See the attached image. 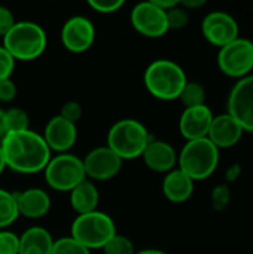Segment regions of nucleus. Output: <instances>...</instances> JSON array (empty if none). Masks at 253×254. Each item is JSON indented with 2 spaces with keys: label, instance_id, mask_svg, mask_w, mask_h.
<instances>
[{
  "label": "nucleus",
  "instance_id": "f03ea898",
  "mask_svg": "<svg viewBox=\"0 0 253 254\" xmlns=\"http://www.w3.org/2000/svg\"><path fill=\"white\" fill-rule=\"evenodd\" d=\"M186 82L185 70L173 60L167 58L152 61L143 74L145 88L154 98L161 101L179 100Z\"/></svg>",
  "mask_w": 253,
  "mask_h": 254
},
{
  "label": "nucleus",
  "instance_id": "0eeeda50",
  "mask_svg": "<svg viewBox=\"0 0 253 254\" xmlns=\"http://www.w3.org/2000/svg\"><path fill=\"white\" fill-rule=\"evenodd\" d=\"M42 173L46 185L57 192H70L86 179L82 158L70 152L52 155Z\"/></svg>",
  "mask_w": 253,
  "mask_h": 254
},
{
  "label": "nucleus",
  "instance_id": "423d86ee",
  "mask_svg": "<svg viewBox=\"0 0 253 254\" xmlns=\"http://www.w3.org/2000/svg\"><path fill=\"white\" fill-rule=\"evenodd\" d=\"M116 234L113 219L98 210L76 216L70 228V237L88 250H101Z\"/></svg>",
  "mask_w": 253,
  "mask_h": 254
},
{
  "label": "nucleus",
  "instance_id": "6ab92c4d",
  "mask_svg": "<svg viewBox=\"0 0 253 254\" xmlns=\"http://www.w3.org/2000/svg\"><path fill=\"white\" fill-rule=\"evenodd\" d=\"M194 180H191L183 171L179 168H174L173 171L167 173L163 179V193L166 199H169L173 204H182L186 202L192 193H194Z\"/></svg>",
  "mask_w": 253,
  "mask_h": 254
},
{
  "label": "nucleus",
  "instance_id": "a211bd4d",
  "mask_svg": "<svg viewBox=\"0 0 253 254\" xmlns=\"http://www.w3.org/2000/svg\"><path fill=\"white\" fill-rule=\"evenodd\" d=\"M243 132L245 131L240 127V124L228 113H224L213 116L207 138L221 150L236 146L240 141Z\"/></svg>",
  "mask_w": 253,
  "mask_h": 254
},
{
  "label": "nucleus",
  "instance_id": "ddd939ff",
  "mask_svg": "<svg viewBox=\"0 0 253 254\" xmlns=\"http://www.w3.org/2000/svg\"><path fill=\"white\" fill-rule=\"evenodd\" d=\"M201 33L204 39L219 49L239 39L240 28L234 16L224 10H213L203 18Z\"/></svg>",
  "mask_w": 253,
  "mask_h": 254
},
{
  "label": "nucleus",
  "instance_id": "aec40b11",
  "mask_svg": "<svg viewBox=\"0 0 253 254\" xmlns=\"http://www.w3.org/2000/svg\"><path fill=\"white\" fill-rule=\"evenodd\" d=\"M69 201L76 216L95 211L100 202V193L95 183L85 179L69 192Z\"/></svg>",
  "mask_w": 253,
  "mask_h": 254
},
{
  "label": "nucleus",
  "instance_id": "5701e85b",
  "mask_svg": "<svg viewBox=\"0 0 253 254\" xmlns=\"http://www.w3.org/2000/svg\"><path fill=\"white\" fill-rule=\"evenodd\" d=\"M179 100L182 101L185 109L204 106L206 104V89L201 83L188 80L179 95Z\"/></svg>",
  "mask_w": 253,
  "mask_h": 254
},
{
  "label": "nucleus",
  "instance_id": "1a4fd4ad",
  "mask_svg": "<svg viewBox=\"0 0 253 254\" xmlns=\"http://www.w3.org/2000/svg\"><path fill=\"white\" fill-rule=\"evenodd\" d=\"M131 27L148 39H160L169 31L167 16L152 0L134 4L130 12Z\"/></svg>",
  "mask_w": 253,
  "mask_h": 254
},
{
  "label": "nucleus",
  "instance_id": "ea45409f",
  "mask_svg": "<svg viewBox=\"0 0 253 254\" xmlns=\"http://www.w3.org/2000/svg\"><path fill=\"white\" fill-rule=\"evenodd\" d=\"M6 170V164H4V158H3V152H1V147H0V176L3 174V171Z\"/></svg>",
  "mask_w": 253,
  "mask_h": 254
},
{
  "label": "nucleus",
  "instance_id": "c85d7f7f",
  "mask_svg": "<svg viewBox=\"0 0 253 254\" xmlns=\"http://www.w3.org/2000/svg\"><path fill=\"white\" fill-rule=\"evenodd\" d=\"M19 237L7 229L0 231V254H18Z\"/></svg>",
  "mask_w": 253,
  "mask_h": 254
},
{
  "label": "nucleus",
  "instance_id": "dca6fc26",
  "mask_svg": "<svg viewBox=\"0 0 253 254\" xmlns=\"http://www.w3.org/2000/svg\"><path fill=\"white\" fill-rule=\"evenodd\" d=\"M13 193H15L18 214L25 219H31V220L42 219L51 210V196L46 190L40 188H28Z\"/></svg>",
  "mask_w": 253,
  "mask_h": 254
},
{
  "label": "nucleus",
  "instance_id": "4c0bfd02",
  "mask_svg": "<svg viewBox=\"0 0 253 254\" xmlns=\"http://www.w3.org/2000/svg\"><path fill=\"white\" fill-rule=\"evenodd\" d=\"M7 131H6V125H4V116H3V110L0 109V141L6 137Z\"/></svg>",
  "mask_w": 253,
  "mask_h": 254
},
{
  "label": "nucleus",
  "instance_id": "393cba45",
  "mask_svg": "<svg viewBox=\"0 0 253 254\" xmlns=\"http://www.w3.org/2000/svg\"><path fill=\"white\" fill-rule=\"evenodd\" d=\"M103 254H136V247L133 241L121 234H116L103 249Z\"/></svg>",
  "mask_w": 253,
  "mask_h": 254
},
{
  "label": "nucleus",
  "instance_id": "f8f14e48",
  "mask_svg": "<svg viewBox=\"0 0 253 254\" xmlns=\"http://www.w3.org/2000/svg\"><path fill=\"white\" fill-rule=\"evenodd\" d=\"M60 39L69 52L84 54L94 45L95 27L89 18L84 15H75L63 24Z\"/></svg>",
  "mask_w": 253,
  "mask_h": 254
},
{
  "label": "nucleus",
  "instance_id": "4be33fe9",
  "mask_svg": "<svg viewBox=\"0 0 253 254\" xmlns=\"http://www.w3.org/2000/svg\"><path fill=\"white\" fill-rule=\"evenodd\" d=\"M19 217L15 193L0 188V231L7 229Z\"/></svg>",
  "mask_w": 253,
  "mask_h": 254
},
{
  "label": "nucleus",
  "instance_id": "f257e3e1",
  "mask_svg": "<svg viewBox=\"0 0 253 254\" xmlns=\"http://www.w3.org/2000/svg\"><path fill=\"white\" fill-rule=\"evenodd\" d=\"M0 147L6 168L19 174L42 173L52 156L42 134L31 129L6 134Z\"/></svg>",
  "mask_w": 253,
  "mask_h": 254
},
{
  "label": "nucleus",
  "instance_id": "58836bf2",
  "mask_svg": "<svg viewBox=\"0 0 253 254\" xmlns=\"http://www.w3.org/2000/svg\"><path fill=\"white\" fill-rule=\"evenodd\" d=\"M136 254H167L166 252L160 250V249H145L140 252H136Z\"/></svg>",
  "mask_w": 253,
  "mask_h": 254
},
{
  "label": "nucleus",
  "instance_id": "7c9ffc66",
  "mask_svg": "<svg viewBox=\"0 0 253 254\" xmlns=\"http://www.w3.org/2000/svg\"><path fill=\"white\" fill-rule=\"evenodd\" d=\"M15 64L16 61L12 58V55L0 45V82L6 79H12Z\"/></svg>",
  "mask_w": 253,
  "mask_h": 254
},
{
  "label": "nucleus",
  "instance_id": "2f4dec72",
  "mask_svg": "<svg viewBox=\"0 0 253 254\" xmlns=\"http://www.w3.org/2000/svg\"><path fill=\"white\" fill-rule=\"evenodd\" d=\"M58 115L63 119H66V121H69V122L76 125L81 121V118H82V106L78 101H75V100L67 101V103L63 104V107H61Z\"/></svg>",
  "mask_w": 253,
  "mask_h": 254
},
{
  "label": "nucleus",
  "instance_id": "b1692460",
  "mask_svg": "<svg viewBox=\"0 0 253 254\" xmlns=\"http://www.w3.org/2000/svg\"><path fill=\"white\" fill-rule=\"evenodd\" d=\"M3 116H4V125H6V131L9 132H19V131H25L30 129V119H28V113L19 107H10L7 110H3Z\"/></svg>",
  "mask_w": 253,
  "mask_h": 254
},
{
  "label": "nucleus",
  "instance_id": "4468645a",
  "mask_svg": "<svg viewBox=\"0 0 253 254\" xmlns=\"http://www.w3.org/2000/svg\"><path fill=\"white\" fill-rule=\"evenodd\" d=\"M42 137L51 153H69L70 149L76 144L78 128L75 124L63 119L60 115H55L46 122Z\"/></svg>",
  "mask_w": 253,
  "mask_h": 254
},
{
  "label": "nucleus",
  "instance_id": "39448f33",
  "mask_svg": "<svg viewBox=\"0 0 253 254\" xmlns=\"http://www.w3.org/2000/svg\"><path fill=\"white\" fill-rule=\"evenodd\" d=\"M218 164L219 149L207 137L186 141L180 153H177V168L194 182L209 179Z\"/></svg>",
  "mask_w": 253,
  "mask_h": 254
},
{
  "label": "nucleus",
  "instance_id": "20e7f679",
  "mask_svg": "<svg viewBox=\"0 0 253 254\" xmlns=\"http://www.w3.org/2000/svg\"><path fill=\"white\" fill-rule=\"evenodd\" d=\"M1 40V46L15 61L37 60L48 45L43 27L34 21H16Z\"/></svg>",
  "mask_w": 253,
  "mask_h": 254
},
{
  "label": "nucleus",
  "instance_id": "a878e982",
  "mask_svg": "<svg viewBox=\"0 0 253 254\" xmlns=\"http://www.w3.org/2000/svg\"><path fill=\"white\" fill-rule=\"evenodd\" d=\"M51 254H91V250L84 247L81 243H78L72 237H63L54 241Z\"/></svg>",
  "mask_w": 253,
  "mask_h": 254
},
{
  "label": "nucleus",
  "instance_id": "412c9836",
  "mask_svg": "<svg viewBox=\"0 0 253 254\" xmlns=\"http://www.w3.org/2000/svg\"><path fill=\"white\" fill-rule=\"evenodd\" d=\"M51 232L42 226H31L19 235L18 254H51L54 247Z\"/></svg>",
  "mask_w": 253,
  "mask_h": 254
},
{
  "label": "nucleus",
  "instance_id": "f704fd0d",
  "mask_svg": "<svg viewBox=\"0 0 253 254\" xmlns=\"http://www.w3.org/2000/svg\"><path fill=\"white\" fill-rule=\"evenodd\" d=\"M240 174H242V167H240V164H233V165H230V167L227 168V171H225L227 183L236 182V180L240 177Z\"/></svg>",
  "mask_w": 253,
  "mask_h": 254
},
{
  "label": "nucleus",
  "instance_id": "473e14b6",
  "mask_svg": "<svg viewBox=\"0 0 253 254\" xmlns=\"http://www.w3.org/2000/svg\"><path fill=\"white\" fill-rule=\"evenodd\" d=\"M16 22L12 10L7 7V6H3L0 4V37L3 39L7 31L13 27V24Z\"/></svg>",
  "mask_w": 253,
  "mask_h": 254
},
{
  "label": "nucleus",
  "instance_id": "72a5a7b5",
  "mask_svg": "<svg viewBox=\"0 0 253 254\" xmlns=\"http://www.w3.org/2000/svg\"><path fill=\"white\" fill-rule=\"evenodd\" d=\"M16 94H18V89L12 79H6V80L0 82V103L13 101Z\"/></svg>",
  "mask_w": 253,
  "mask_h": 254
},
{
  "label": "nucleus",
  "instance_id": "c756f323",
  "mask_svg": "<svg viewBox=\"0 0 253 254\" xmlns=\"http://www.w3.org/2000/svg\"><path fill=\"white\" fill-rule=\"evenodd\" d=\"M88 6L103 15L107 13H115L124 6V0H89Z\"/></svg>",
  "mask_w": 253,
  "mask_h": 254
},
{
  "label": "nucleus",
  "instance_id": "cd10ccee",
  "mask_svg": "<svg viewBox=\"0 0 253 254\" xmlns=\"http://www.w3.org/2000/svg\"><path fill=\"white\" fill-rule=\"evenodd\" d=\"M169 30H182L189 22V12L180 6V3L166 12Z\"/></svg>",
  "mask_w": 253,
  "mask_h": 254
},
{
  "label": "nucleus",
  "instance_id": "e433bc0d",
  "mask_svg": "<svg viewBox=\"0 0 253 254\" xmlns=\"http://www.w3.org/2000/svg\"><path fill=\"white\" fill-rule=\"evenodd\" d=\"M160 9H163L164 12H167V10H170L171 7H174V6H177L179 4V0H152Z\"/></svg>",
  "mask_w": 253,
  "mask_h": 254
},
{
  "label": "nucleus",
  "instance_id": "bb28decb",
  "mask_svg": "<svg viewBox=\"0 0 253 254\" xmlns=\"http://www.w3.org/2000/svg\"><path fill=\"white\" fill-rule=\"evenodd\" d=\"M231 189L227 183L224 185H216L210 193V201H212V207L216 210V211H224L230 202H231Z\"/></svg>",
  "mask_w": 253,
  "mask_h": 254
},
{
  "label": "nucleus",
  "instance_id": "2eb2a0df",
  "mask_svg": "<svg viewBox=\"0 0 253 254\" xmlns=\"http://www.w3.org/2000/svg\"><path fill=\"white\" fill-rule=\"evenodd\" d=\"M213 116H215L213 112L206 104L185 109L179 119V131L182 137L186 141L206 138L212 125Z\"/></svg>",
  "mask_w": 253,
  "mask_h": 254
},
{
  "label": "nucleus",
  "instance_id": "6e6552de",
  "mask_svg": "<svg viewBox=\"0 0 253 254\" xmlns=\"http://www.w3.org/2000/svg\"><path fill=\"white\" fill-rule=\"evenodd\" d=\"M219 70L233 79H243L253 70V42L239 37L231 43L222 46L218 52Z\"/></svg>",
  "mask_w": 253,
  "mask_h": 254
},
{
  "label": "nucleus",
  "instance_id": "c9c22d12",
  "mask_svg": "<svg viewBox=\"0 0 253 254\" xmlns=\"http://www.w3.org/2000/svg\"><path fill=\"white\" fill-rule=\"evenodd\" d=\"M179 3L186 10H191V9H198L201 6H204L206 4V0H179Z\"/></svg>",
  "mask_w": 253,
  "mask_h": 254
},
{
  "label": "nucleus",
  "instance_id": "9d476101",
  "mask_svg": "<svg viewBox=\"0 0 253 254\" xmlns=\"http://www.w3.org/2000/svg\"><path fill=\"white\" fill-rule=\"evenodd\" d=\"M227 113L233 116L243 131L253 134V74H249L233 86L228 101Z\"/></svg>",
  "mask_w": 253,
  "mask_h": 254
},
{
  "label": "nucleus",
  "instance_id": "7ed1b4c3",
  "mask_svg": "<svg viewBox=\"0 0 253 254\" xmlns=\"http://www.w3.org/2000/svg\"><path fill=\"white\" fill-rule=\"evenodd\" d=\"M152 138L145 124L133 118H125L109 128L106 146L122 161H131L142 158Z\"/></svg>",
  "mask_w": 253,
  "mask_h": 254
},
{
  "label": "nucleus",
  "instance_id": "f3484780",
  "mask_svg": "<svg viewBox=\"0 0 253 254\" xmlns=\"http://www.w3.org/2000/svg\"><path fill=\"white\" fill-rule=\"evenodd\" d=\"M142 159L151 171L167 174L177 165V152L169 141L152 138L145 149Z\"/></svg>",
  "mask_w": 253,
  "mask_h": 254
},
{
  "label": "nucleus",
  "instance_id": "9b49d317",
  "mask_svg": "<svg viewBox=\"0 0 253 254\" xmlns=\"http://www.w3.org/2000/svg\"><path fill=\"white\" fill-rule=\"evenodd\" d=\"M85 177L94 183L115 179L122 170V159L118 158L107 146L91 149L82 159Z\"/></svg>",
  "mask_w": 253,
  "mask_h": 254
}]
</instances>
